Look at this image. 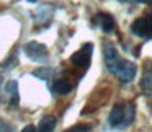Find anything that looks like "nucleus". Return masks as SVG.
<instances>
[{"label": "nucleus", "mask_w": 152, "mask_h": 132, "mask_svg": "<svg viewBox=\"0 0 152 132\" xmlns=\"http://www.w3.org/2000/svg\"><path fill=\"white\" fill-rule=\"evenodd\" d=\"M108 70L113 75L118 77L119 82H123V83L132 82L134 77H136V65L132 62H129V60H126V59H121V57H119L116 62H113L111 65L108 67Z\"/></svg>", "instance_id": "1"}, {"label": "nucleus", "mask_w": 152, "mask_h": 132, "mask_svg": "<svg viewBox=\"0 0 152 132\" xmlns=\"http://www.w3.org/2000/svg\"><path fill=\"white\" fill-rule=\"evenodd\" d=\"M132 117H134V106L129 104L128 111H126L124 106L121 104H116L115 108L111 109L110 112V117H108V122L111 127H126L128 124H131Z\"/></svg>", "instance_id": "2"}, {"label": "nucleus", "mask_w": 152, "mask_h": 132, "mask_svg": "<svg viewBox=\"0 0 152 132\" xmlns=\"http://www.w3.org/2000/svg\"><path fill=\"white\" fill-rule=\"evenodd\" d=\"M131 31L142 39H152V13L132 21Z\"/></svg>", "instance_id": "3"}, {"label": "nucleus", "mask_w": 152, "mask_h": 132, "mask_svg": "<svg viewBox=\"0 0 152 132\" xmlns=\"http://www.w3.org/2000/svg\"><path fill=\"white\" fill-rule=\"evenodd\" d=\"M25 54L34 62H44L48 59V47L43 43L38 41H30L25 46Z\"/></svg>", "instance_id": "4"}, {"label": "nucleus", "mask_w": 152, "mask_h": 132, "mask_svg": "<svg viewBox=\"0 0 152 132\" xmlns=\"http://www.w3.org/2000/svg\"><path fill=\"white\" fill-rule=\"evenodd\" d=\"M92 49H93L92 44H83L82 49L77 51V52L70 57V62L77 67H87L90 62V57H92Z\"/></svg>", "instance_id": "5"}, {"label": "nucleus", "mask_w": 152, "mask_h": 132, "mask_svg": "<svg viewBox=\"0 0 152 132\" xmlns=\"http://www.w3.org/2000/svg\"><path fill=\"white\" fill-rule=\"evenodd\" d=\"M103 57H105L106 67H110L113 62H116L119 59V52L111 43H105V46H103Z\"/></svg>", "instance_id": "6"}, {"label": "nucleus", "mask_w": 152, "mask_h": 132, "mask_svg": "<svg viewBox=\"0 0 152 132\" xmlns=\"http://www.w3.org/2000/svg\"><path fill=\"white\" fill-rule=\"evenodd\" d=\"M70 90H72V85H70L69 80H66V78L54 80V83H53V93H54V95H57V96L67 95Z\"/></svg>", "instance_id": "7"}, {"label": "nucleus", "mask_w": 152, "mask_h": 132, "mask_svg": "<svg viewBox=\"0 0 152 132\" xmlns=\"http://www.w3.org/2000/svg\"><path fill=\"white\" fill-rule=\"evenodd\" d=\"M7 93H8V98H10V106H18L20 103V95H18V83L15 80H10L7 83Z\"/></svg>", "instance_id": "8"}, {"label": "nucleus", "mask_w": 152, "mask_h": 132, "mask_svg": "<svg viewBox=\"0 0 152 132\" xmlns=\"http://www.w3.org/2000/svg\"><path fill=\"white\" fill-rule=\"evenodd\" d=\"M98 20H100V28L103 30V33H111V31L115 30V20H113L111 15L100 13Z\"/></svg>", "instance_id": "9"}, {"label": "nucleus", "mask_w": 152, "mask_h": 132, "mask_svg": "<svg viewBox=\"0 0 152 132\" xmlns=\"http://www.w3.org/2000/svg\"><path fill=\"white\" fill-rule=\"evenodd\" d=\"M141 90L145 96H152V70H145L141 78Z\"/></svg>", "instance_id": "10"}, {"label": "nucleus", "mask_w": 152, "mask_h": 132, "mask_svg": "<svg viewBox=\"0 0 152 132\" xmlns=\"http://www.w3.org/2000/svg\"><path fill=\"white\" fill-rule=\"evenodd\" d=\"M54 127H56V119H54L53 116H44L39 121L38 132H53Z\"/></svg>", "instance_id": "11"}, {"label": "nucleus", "mask_w": 152, "mask_h": 132, "mask_svg": "<svg viewBox=\"0 0 152 132\" xmlns=\"http://www.w3.org/2000/svg\"><path fill=\"white\" fill-rule=\"evenodd\" d=\"M66 132H90V125L88 124H77L74 127L67 129Z\"/></svg>", "instance_id": "12"}, {"label": "nucleus", "mask_w": 152, "mask_h": 132, "mask_svg": "<svg viewBox=\"0 0 152 132\" xmlns=\"http://www.w3.org/2000/svg\"><path fill=\"white\" fill-rule=\"evenodd\" d=\"M21 132H38V129L34 127V125H26V127H25Z\"/></svg>", "instance_id": "13"}, {"label": "nucleus", "mask_w": 152, "mask_h": 132, "mask_svg": "<svg viewBox=\"0 0 152 132\" xmlns=\"http://www.w3.org/2000/svg\"><path fill=\"white\" fill-rule=\"evenodd\" d=\"M137 2H141V4H151L152 0H137Z\"/></svg>", "instance_id": "14"}, {"label": "nucleus", "mask_w": 152, "mask_h": 132, "mask_svg": "<svg viewBox=\"0 0 152 132\" xmlns=\"http://www.w3.org/2000/svg\"><path fill=\"white\" fill-rule=\"evenodd\" d=\"M28 2H31V4H33V2H36V0H28Z\"/></svg>", "instance_id": "15"}, {"label": "nucleus", "mask_w": 152, "mask_h": 132, "mask_svg": "<svg viewBox=\"0 0 152 132\" xmlns=\"http://www.w3.org/2000/svg\"><path fill=\"white\" fill-rule=\"evenodd\" d=\"M121 2H124V0H121Z\"/></svg>", "instance_id": "16"}]
</instances>
